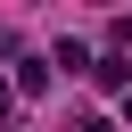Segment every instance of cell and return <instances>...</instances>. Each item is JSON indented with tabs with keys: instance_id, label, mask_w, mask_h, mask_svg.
<instances>
[{
	"instance_id": "obj_1",
	"label": "cell",
	"mask_w": 132,
	"mask_h": 132,
	"mask_svg": "<svg viewBox=\"0 0 132 132\" xmlns=\"http://www.w3.org/2000/svg\"><path fill=\"white\" fill-rule=\"evenodd\" d=\"M8 91H25V99H41L50 91V58H16V82Z\"/></svg>"
},
{
	"instance_id": "obj_2",
	"label": "cell",
	"mask_w": 132,
	"mask_h": 132,
	"mask_svg": "<svg viewBox=\"0 0 132 132\" xmlns=\"http://www.w3.org/2000/svg\"><path fill=\"white\" fill-rule=\"evenodd\" d=\"M8 107H16V91H8V82H0V116H8Z\"/></svg>"
},
{
	"instance_id": "obj_3",
	"label": "cell",
	"mask_w": 132,
	"mask_h": 132,
	"mask_svg": "<svg viewBox=\"0 0 132 132\" xmlns=\"http://www.w3.org/2000/svg\"><path fill=\"white\" fill-rule=\"evenodd\" d=\"M82 132H116V124H99V116H91V124H82Z\"/></svg>"
},
{
	"instance_id": "obj_4",
	"label": "cell",
	"mask_w": 132,
	"mask_h": 132,
	"mask_svg": "<svg viewBox=\"0 0 132 132\" xmlns=\"http://www.w3.org/2000/svg\"><path fill=\"white\" fill-rule=\"evenodd\" d=\"M124 116H132V99H124Z\"/></svg>"
}]
</instances>
